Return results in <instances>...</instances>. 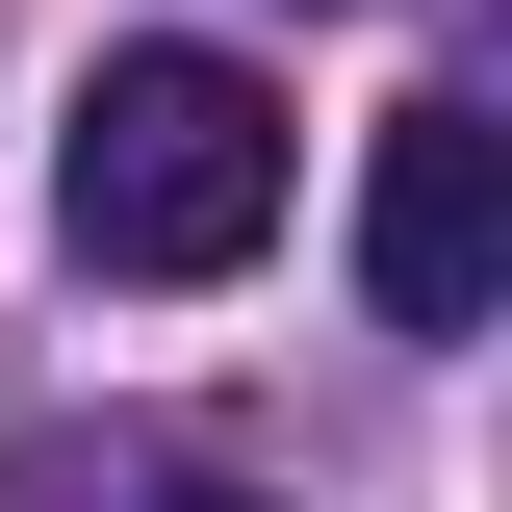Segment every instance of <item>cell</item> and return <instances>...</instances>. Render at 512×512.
<instances>
[{
    "mask_svg": "<svg viewBox=\"0 0 512 512\" xmlns=\"http://www.w3.org/2000/svg\"><path fill=\"white\" fill-rule=\"evenodd\" d=\"M52 231L77 282H231L282 231V103L256 52H103L77 77V154H52Z\"/></svg>",
    "mask_w": 512,
    "mask_h": 512,
    "instance_id": "1",
    "label": "cell"
},
{
    "mask_svg": "<svg viewBox=\"0 0 512 512\" xmlns=\"http://www.w3.org/2000/svg\"><path fill=\"white\" fill-rule=\"evenodd\" d=\"M77 512H256V487H205V461H128V487H77Z\"/></svg>",
    "mask_w": 512,
    "mask_h": 512,
    "instance_id": "3",
    "label": "cell"
},
{
    "mask_svg": "<svg viewBox=\"0 0 512 512\" xmlns=\"http://www.w3.org/2000/svg\"><path fill=\"white\" fill-rule=\"evenodd\" d=\"M487 282H512V128L487 103H384V154H359V308L384 333H487Z\"/></svg>",
    "mask_w": 512,
    "mask_h": 512,
    "instance_id": "2",
    "label": "cell"
}]
</instances>
